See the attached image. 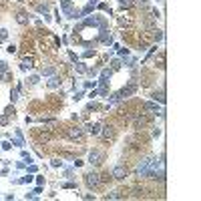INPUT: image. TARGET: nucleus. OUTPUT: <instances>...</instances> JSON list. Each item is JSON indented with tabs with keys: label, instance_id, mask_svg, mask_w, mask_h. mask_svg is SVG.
Segmentation results:
<instances>
[{
	"label": "nucleus",
	"instance_id": "5",
	"mask_svg": "<svg viewBox=\"0 0 201 201\" xmlns=\"http://www.w3.org/2000/svg\"><path fill=\"white\" fill-rule=\"evenodd\" d=\"M100 157H103V155H100V153H99V151H92V153H91V161H92V163H100Z\"/></svg>",
	"mask_w": 201,
	"mask_h": 201
},
{
	"label": "nucleus",
	"instance_id": "4",
	"mask_svg": "<svg viewBox=\"0 0 201 201\" xmlns=\"http://www.w3.org/2000/svg\"><path fill=\"white\" fill-rule=\"evenodd\" d=\"M103 137H105V139H113V137H115V131H113V127H105V131H103Z\"/></svg>",
	"mask_w": 201,
	"mask_h": 201
},
{
	"label": "nucleus",
	"instance_id": "1",
	"mask_svg": "<svg viewBox=\"0 0 201 201\" xmlns=\"http://www.w3.org/2000/svg\"><path fill=\"white\" fill-rule=\"evenodd\" d=\"M87 183L91 185V187H99V183H100L99 175H97V173H91V175H87Z\"/></svg>",
	"mask_w": 201,
	"mask_h": 201
},
{
	"label": "nucleus",
	"instance_id": "8",
	"mask_svg": "<svg viewBox=\"0 0 201 201\" xmlns=\"http://www.w3.org/2000/svg\"><path fill=\"white\" fill-rule=\"evenodd\" d=\"M18 22H22V24L26 22V16H24V14H18Z\"/></svg>",
	"mask_w": 201,
	"mask_h": 201
},
{
	"label": "nucleus",
	"instance_id": "7",
	"mask_svg": "<svg viewBox=\"0 0 201 201\" xmlns=\"http://www.w3.org/2000/svg\"><path fill=\"white\" fill-rule=\"evenodd\" d=\"M109 197H111V199H117V197H121V195H119L117 191H113V193H109Z\"/></svg>",
	"mask_w": 201,
	"mask_h": 201
},
{
	"label": "nucleus",
	"instance_id": "2",
	"mask_svg": "<svg viewBox=\"0 0 201 201\" xmlns=\"http://www.w3.org/2000/svg\"><path fill=\"white\" fill-rule=\"evenodd\" d=\"M113 177H115V179H125L127 177V169L125 167H115L113 169Z\"/></svg>",
	"mask_w": 201,
	"mask_h": 201
},
{
	"label": "nucleus",
	"instance_id": "3",
	"mask_svg": "<svg viewBox=\"0 0 201 201\" xmlns=\"http://www.w3.org/2000/svg\"><path fill=\"white\" fill-rule=\"evenodd\" d=\"M68 137L70 139H83V131L81 129H68Z\"/></svg>",
	"mask_w": 201,
	"mask_h": 201
},
{
	"label": "nucleus",
	"instance_id": "6",
	"mask_svg": "<svg viewBox=\"0 0 201 201\" xmlns=\"http://www.w3.org/2000/svg\"><path fill=\"white\" fill-rule=\"evenodd\" d=\"M99 125H91V133H95V135H99Z\"/></svg>",
	"mask_w": 201,
	"mask_h": 201
}]
</instances>
